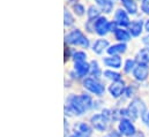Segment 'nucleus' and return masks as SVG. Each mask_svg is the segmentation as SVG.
Wrapping results in <instances>:
<instances>
[{
  "label": "nucleus",
  "mask_w": 149,
  "mask_h": 137,
  "mask_svg": "<svg viewBox=\"0 0 149 137\" xmlns=\"http://www.w3.org/2000/svg\"><path fill=\"white\" fill-rule=\"evenodd\" d=\"M127 113H128V118L130 119H138V118H143V115L147 113V108L145 103L139 99L135 98L133 99L130 106L127 107Z\"/></svg>",
  "instance_id": "1"
},
{
  "label": "nucleus",
  "mask_w": 149,
  "mask_h": 137,
  "mask_svg": "<svg viewBox=\"0 0 149 137\" xmlns=\"http://www.w3.org/2000/svg\"><path fill=\"white\" fill-rule=\"evenodd\" d=\"M66 43L71 44V45H77V46H82L84 48L89 47V39L82 34L79 29H75L72 33L67 35L65 37Z\"/></svg>",
  "instance_id": "2"
},
{
  "label": "nucleus",
  "mask_w": 149,
  "mask_h": 137,
  "mask_svg": "<svg viewBox=\"0 0 149 137\" xmlns=\"http://www.w3.org/2000/svg\"><path fill=\"white\" fill-rule=\"evenodd\" d=\"M66 108L72 111L76 115H81V114H83L87 111L82 97L81 96H75V95H71L68 97V99H67V107Z\"/></svg>",
  "instance_id": "3"
},
{
  "label": "nucleus",
  "mask_w": 149,
  "mask_h": 137,
  "mask_svg": "<svg viewBox=\"0 0 149 137\" xmlns=\"http://www.w3.org/2000/svg\"><path fill=\"white\" fill-rule=\"evenodd\" d=\"M83 86L96 96H103L105 92L104 85L101 82H98L96 78H86L83 82Z\"/></svg>",
  "instance_id": "4"
},
{
  "label": "nucleus",
  "mask_w": 149,
  "mask_h": 137,
  "mask_svg": "<svg viewBox=\"0 0 149 137\" xmlns=\"http://www.w3.org/2000/svg\"><path fill=\"white\" fill-rule=\"evenodd\" d=\"M109 121H110V119L107 115H104L103 113L102 114H95L90 119V122H91L93 127L97 131H105L107 128H108Z\"/></svg>",
  "instance_id": "5"
},
{
  "label": "nucleus",
  "mask_w": 149,
  "mask_h": 137,
  "mask_svg": "<svg viewBox=\"0 0 149 137\" xmlns=\"http://www.w3.org/2000/svg\"><path fill=\"white\" fill-rule=\"evenodd\" d=\"M110 22L107 20V17L102 16V17H98L96 21H95V24H94V30L96 31V34L100 35V36H104L110 31Z\"/></svg>",
  "instance_id": "6"
},
{
  "label": "nucleus",
  "mask_w": 149,
  "mask_h": 137,
  "mask_svg": "<svg viewBox=\"0 0 149 137\" xmlns=\"http://www.w3.org/2000/svg\"><path fill=\"white\" fill-rule=\"evenodd\" d=\"M118 129H119V133L121 135H125V136H133L136 133L134 125L128 119H121L119 122Z\"/></svg>",
  "instance_id": "7"
},
{
  "label": "nucleus",
  "mask_w": 149,
  "mask_h": 137,
  "mask_svg": "<svg viewBox=\"0 0 149 137\" xmlns=\"http://www.w3.org/2000/svg\"><path fill=\"white\" fill-rule=\"evenodd\" d=\"M114 22L117 23V26H120V27H130L131 21L127 15V12L123 9H117L114 14Z\"/></svg>",
  "instance_id": "8"
},
{
  "label": "nucleus",
  "mask_w": 149,
  "mask_h": 137,
  "mask_svg": "<svg viewBox=\"0 0 149 137\" xmlns=\"http://www.w3.org/2000/svg\"><path fill=\"white\" fill-rule=\"evenodd\" d=\"M148 74H149V68H148V65H142V64H139L135 69L133 70V75H134V78L136 81H145L147 80L148 77Z\"/></svg>",
  "instance_id": "9"
},
{
  "label": "nucleus",
  "mask_w": 149,
  "mask_h": 137,
  "mask_svg": "<svg viewBox=\"0 0 149 137\" xmlns=\"http://www.w3.org/2000/svg\"><path fill=\"white\" fill-rule=\"evenodd\" d=\"M109 91H110V95H111L113 98H119L123 92L125 91V84H124V81H117V82H112V84L109 88Z\"/></svg>",
  "instance_id": "10"
},
{
  "label": "nucleus",
  "mask_w": 149,
  "mask_h": 137,
  "mask_svg": "<svg viewBox=\"0 0 149 137\" xmlns=\"http://www.w3.org/2000/svg\"><path fill=\"white\" fill-rule=\"evenodd\" d=\"M74 70L76 71L77 76L83 77L90 71V65L86 61H77L74 64Z\"/></svg>",
  "instance_id": "11"
},
{
  "label": "nucleus",
  "mask_w": 149,
  "mask_h": 137,
  "mask_svg": "<svg viewBox=\"0 0 149 137\" xmlns=\"http://www.w3.org/2000/svg\"><path fill=\"white\" fill-rule=\"evenodd\" d=\"M142 28H143V22L142 20H135V21H132L131 24H130V34L134 37H138L141 35L142 31Z\"/></svg>",
  "instance_id": "12"
},
{
  "label": "nucleus",
  "mask_w": 149,
  "mask_h": 137,
  "mask_svg": "<svg viewBox=\"0 0 149 137\" xmlns=\"http://www.w3.org/2000/svg\"><path fill=\"white\" fill-rule=\"evenodd\" d=\"M109 48V42L107 39H97L93 45V51L97 54H102L104 50Z\"/></svg>",
  "instance_id": "13"
},
{
  "label": "nucleus",
  "mask_w": 149,
  "mask_h": 137,
  "mask_svg": "<svg viewBox=\"0 0 149 137\" xmlns=\"http://www.w3.org/2000/svg\"><path fill=\"white\" fill-rule=\"evenodd\" d=\"M103 62L108 66V67H112V68H120L121 67V59L119 55H110L103 59Z\"/></svg>",
  "instance_id": "14"
},
{
  "label": "nucleus",
  "mask_w": 149,
  "mask_h": 137,
  "mask_svg": "<svg viewBox=\"0 0 149 137\" xmlns=\"http://www.w3.org/2000/svg\"><path fill=\"white\" fill-rule=\"evenodd\" d=\"M126 44L125 43H119V44H116V45H112L110 46L107 51L110 55H117V54H121V53H125L126 52Z\"/></svg>",
  "instance_id": "15"
},
{
  "label": "nucleus",
  "mask_w": 149,
  "mask_h": 137,
  "mask_svg": "<svg viewBox=\"0 0 149 137\" xmlns=\"http://www.w3.org/2000/svg\"><path fill=\"white\" fill-rule=\"evenodd\" d=\"M121 2H123V5H124V7H125L127 13L133 14V15L136 14L138 7H136V2L134 0H121Z\"/></svg>",
  "instance_id": "16"
},
{
  "label": "nucleus",
  "mask_w": 149,
  "mask_h": 137,
  "mask_svg": "<svg viewBox=\"0 0 149 137\" xmlns=\"http://www.w3.org/2000/svg\"><path fill=\"white\" fill-rule=\"evenodd\" d=\"M114 36H116V39H118L121 43H126L131 39V34L124 29H117L114 31Z\"/></svg>",
  "instance_id": "17"
},
{
  "label": "nucleus",
  "mask_w": 149,
  "mask_h": 137,
  "mask_svg": "<svg viewBox=\"0 0 149 137\" xmlns=\"http://www.w3.org/2000/svg\"><path fill=\"white\" fill-rule=\"evenodd\" d=\"M136 61L139 64H142V65H148L149 64V51L147 48H143L141 50L138 55H136Z\"/></svg>",
  "instance_id": "18"
},
{
  "label": "nucleus",
  "mask_w": 149,
  "mask_h": 137,
  "mask_svg": "<svg viewBox=\"0 0 149 137\" xmlns=\"http://www.w3.org/2000/svg\"><path fill=\"white\" fill-rule=\"evenodd\" d=\"M97 3L100 5V7L102 8V10H104L105 13H111L112 8H113V0H96Z\"/></svg>",
  "instance_id": "19"
},
{
  "label": "nucleus",
  "mask_w": 149,
  "mask_h": 137,
  "mask_svg": "<svg viewBox=\"0 0 149 137\" xmlns=\"http://www.w3.org/2000/svg\"><path fill=\"white\" fill-rule=\"evenodd\" d=\"M87 14H88V19H89V21H93V20L100 17V9H98L97 7H95V6H90V7L88 8Z\"/></svg>",
  "instance_id": "20"
},
{
  "label": "nucleus",
  "mask_w": 149,
  "mask_h": 137,
  "mask_svg": "<svg viewBox=\"0 0 149 137\" xmlns=\"http://www.w3.org/2000/svg\"><path fill=\"white\" fill-rule=\"evenodd\" d=\"M77 131L79 133H81V134H83V135H86V136H90V134H91V129H90V127L88 126V125H86V123H80L79 126H77Z\"/></svg>",
  "instance_id": "21"
},
{
  "label": "nucleus",
  "mask_w": 149,
  "mask_h": 137,
  "mask_svg": "<svg viewBox=\"0 0 149 137\" xmlns=\"http://www.w3.org/2000/svg\"><path fill=\"white\" fill-rule=\"evenodd\" d=\"M90 71H91V74H93L95 77H98V76L101 75V69H100V66H98V62H97V61L93 60V61L90 62Z\"/></svg>",
  "instance_id": "22"
},
{
  "label": "nucleus",
  "mask_w": 149,
  "mask_h": 137,
  "mask_svg": "<svg viewBox=\"0 0 149 137\" xmlns=\"http://www.w3.org/2000/svg\"><path fill=\"white\" fill-rule=\"evenodd\" d=\"M104 76H105L107 78L113 81V82L120 81V74L114 73V71H112V70H105V71H104Z\"/></svg>",
  "instance_id": "23"
},
{
  "label": "nucleus",
  "mask_w": 149,
  "mask_h": 137,
  "mask_svg": "<svg viewBox=\"0 0 149 137\" xmlns=\"http://www.w3.org/2000/svg\"><path fill=\"white\" fill-rule=\"evenodd\" d=\"M135 62H136V60H133V59H127L126 60V62H125V67H124V70H125V73H131L132 70H134L135 69Z\"/></svg>",
  "instance_id": "24"
},
{
  "label": "nucleus",
  "mask_w": 149,
  "mask_h": 137,
  "mask_svg": "<svg viewBox=\"0 0 149 137\" xmlns=\"http://www.w3.org/2000/svg\"><path fill=\"white\" fill-rule=\"evenodd\" d=\"M64 20H65V26L66 27H70L74 23V19H73L71 12H68L66 8H65V13H64Z\"/></svg>",
  "instance_id": "25"
},
{
  "label": "nucleus",
  "mask_w": 149,
  "mask_h": 137,
  "mask_svg": "<svg viewBox=\"0 0 149 137\" xmlns=\"http://www.w3.org/2000/svg\"><path fill=\"white\" fill-rule=\"evenodd\" d=\"M73 59H74L75 62H77V61H86L87 54L84 52H82V51H76V52L73 53Z\"/></svg>",
  "instance_id": "26"
},
{
  "label": "nucleus",
  "mask_w": 149,
  "mask_h": 137,
  "mask_svg": "<svg viewBox=\"0 0 149 137\" xmlns=\"http://www.w3.org/2000/svg\"><path fill=\"white\" fill-rule=\"evenodd\" d=\"M81 97H82V99H83V103H84V106H86V108H87V111L88 109H90L91 107H93V99H91V97L90 96H88V95H81Z\"/></svg>",
  "instance_id": "27"
},
{
  "label": "nucleus",
  "mask_w": 149,
  "mask_h": 137,
  "mask_svg": "<svg viewBox=\"0 0 149 137\" xmlns=\"http://www.w3.org/2000/svg\"><path fill=\"white\" fill-rule=\"evenodd\" d=\"M73 8H74L75 13L77 15H83L84 14V7L81 3H75L74 6H73Z\"/></svg>",
  "instance_id": "28"
},
{
  "label": "nucleus",
  "mask_w": 149,
  "mask_h": 137,
  "mask_svg": "<svg viewBox=\"0 0 149 137\" xmlns=\"http://www.w3.org/2000/svg\"><path fill=\"white\" fill-rule=\"evenodd\" d=\"M141 9H142V12L145 14H148L149 15V0H142Z\"/></svg>",
  "instance_id": "29"
},
{
  "label": "nucleus",
  "mask_w": 149,
  "mask_h": 137,
  "mask_svg": "<svg viewBox=\"0 0 149 137\" xmlns=\"http://www.w3.org/2000/svg\"><path fill=\"white\" fill-rule=\"evenodd\" d=\"M142 120H143V122L147 125L149 127V112H147L145 115H143V118H142Z\"/></svg>",
  "instance_id": "30"
},
{
  "label": "nucleus",
  "mask_w": 149,
  "mask_h": 137,
  "mask_svg": "<svg viewBox=\"0 0 149 137\" xmlns=\"http://www.w3.org/2000/svg\"><path fill=\"white\" fill-rule=\"evenodd\" d=\"M105 137H121V136H120L117 131H111V133H109Z\"/></svg>",
  "instance_id": "31"
},
{
  "label": "nucleus",
  "mask_w": 149,
  "mask_h": 137,
  "mask_svg": "<svg viewBox=\"0 0 149 137\" xmlns=\"http://www.w3.org/2000/svg\"><path fill=\"white\" fill-rule=\"evenodd\" d=\"M70 137H88V136H86V135H83V134H81L79 131H75L74 134H72Z\"/></svg>",
  "instance_id": "32"
},
{
  "label": "nucleus",
  "mask_w": 149,
  "mask_h": 137,
  "mask_svg": "<svg viewBox=\"0 0 149 137\" xmlns=\"http://www.w3.org/2000/svg\"><path fill=\"white\" fill-rule=\"evenodd\" d=\"M132 137H145V136H143V134H142V133H140V131H139V133H135Z\"/></svg>",
  "instance_id": "33"
},
{
  "label": "nucleus",
  "mask_w": 149,
  "mask_h": 137,
  "mask_svg": "<svg viewBox=\"0 0 149 137\" xmlns=\"http://www.w3.org/2000/svg\"><path fill=\"white\" fill-rule=\"evenodd\" d=\"M145 28H146V30H147V31L149 33V20L147 21V22H146V24H145Z\"/></svg>",
  "instance_id": "34"
}]
</instances>
